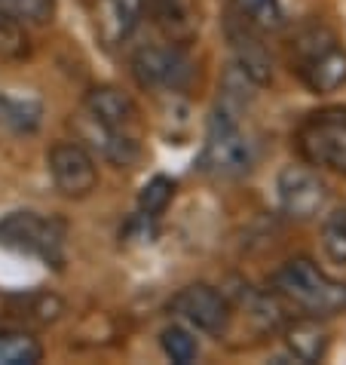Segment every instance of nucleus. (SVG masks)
<instances>
[{"mask_svg":"<svg viewBox=\"0 0 346 365\" xmlns=\"http://www.w3.org/2000/svg\"><path fill=\"white\" fill-rule=\"evenodd\" d=\"M273 295L298 317L328 319L346 313V282L334 279L310 258H291L273 277Z\"/></svg>","mask_w":346,"mask_h":365,"instance_id":"f257e3e1","label":"nucleus"},{"mask_svg":"<svg viewBox=\"0 0 346 365\" xmlns=\"http://www.w3.org/2000/svg\"><path fill=\"white\" fill-rule=\"evenodd\" d=\"M291 74L315 96H328L346 86V43L328 25H307L288 46Z\"/></svg>","mask_w":346,"mask_h":365,"instance_id":"f03ea898","label":"nucleus"},{"mask_svg":"<svg viewBox=\"0 0 346 365\" xmlns=\"http://www.w3.org/2000/svg\"><path fill=\"white\" fill-rule=\"evenodd\" d=\"M196 166H199V172H206V175L224 178V181L242 178L254 169V141L246 129H242L233 108L221 105L215 114H211Z\"/></svg>","mask_w":346,"mask_h":365,"instance_id":"7ed1b4c3","label":"nucleus"},{"mask_svg":"<svg viewBox=\"0 0 346 365\" xmlns=\"http://www.w3.org/2000/svg\"><path fill=\"white\" fill-rule=\"evenodd\" d=\"M294 145L310 166L346 175V108L334 105L303 117Z\"/></svg>","mask_w":346,"mask_h":365,"instance_id":"20e7f679","label":"nucleus"},{"mask_svg":"<svg viewBox=\"0 0 346 365\" xmlns=\"http://www.w3.org/2000/svg\"><path fill=\"white\" fill-rule=\"evenodd\" d=\"M132 74H135L141 89L162 93V96H181L196 80V62L187 56L184 46L166 40V43H150L135 49Z\"/></svg>","mask_w":346,"mask_h":365,"instance_id":"39448f33","label":"nucleus"},{"mask_svg":"<svg viewBox=\"0 0 346 365\" xmlns=\"http://www.w3.org/2000/svg\"><path fill=\"white\" fill-rule=\"evenodd\" d=\"M0 242L43 258L46 264H62L65 261L62 221L37 215V212H13L9 218L0 221Z\"/></svg>","mask_w":346,"mask_h":365,"instance_id":"423d86ee","label":"nucleus"},{"mask_svg":"<svg viewBox=\"0 0 346 365\" xmlns=\"http://www.w3.org/2000/svg\"><path fill=\"white\" fill-rule=\"evenodd\" d=\"M276 197L279 209L294 221H313L328 209L331 187L310 163H291L282 166L276 175Z\"/></svg>","mask_w":346,"mask_h":365,"instance_id":"0eeeda50","label":"nucleus"},{"mask_svg":"<svg viewBox=\"0 0 346 365\" xmlns=\"http://www.w3.org/2000/svg\"><path fill=\"white\" fill-rule=\"evenodd\" d=\"M46 163L56 190L68 200H86L98 187L95 157L80 141H56L46 154Z\"/></svg>","mask_w":346,"mask_h":365,"instance_id":"6e6552de","label":"nucleus"},{"mask_svg":"<svg viewBox=\"0 0 346 365\" xmlns=\"http://www.w3.org/2000/svg\"><path fill=\"white\" fill-rule=\"evenodd\" d=\"M169 310L184 319L187 326L206 331V334H215V338H221L233 322V307H230L227 295L218 292L215 286H206V282L184 286L172 298Z\"/></svg>","mask_w":346,"mask_h":365,"instance_id":"1a4fd4ad","label":"nucleus"},{"mask_svg":"<svg viewBox=\"0 0 346 365\" xmlns=\"http://www.w3.org/2000/svg\"><path fill=\"white\" fill-rule=\"evenodd\" d=\"M227 43L233 53V68L248 77L254 86L273 83V56L263 43V31L233 13L227 19Z\"/></svg>","mask_w":346,"mask_h":365,"instance_id":"9d476101","label":"nucleus"},{"mask_svg":"<svg viewBox=\"0 0 346 365\" xmlns=\"http://www.w3.org/2000/svg\"><path fill=\"white\" fill-rule=\"evenodd\" d=\"M74 133L80 135V145L89 148L93 154L108 160V163L117 169H132L141 160V135L101 126L98 120L83 114V110L74 117Z\"/></svg>","mask_w":346,"mask_h":365,"instance_id":"9b49d317","label":"nucleus"},{"mask_svg":"<svg viewBox=\"0 0 346 365\" xmlns=\"http://www.w3.org/2000/svg\"><path fill=\"white\" fill-rule=\"evenodd\" d=\"M147 13V0H95L93 28L101 46L120 49L138 31L141 19Z\"/></svg>","mask_w":346,"mask_h":365,"instance_id":"f8f14e48","label":"nucleus"},{"mask_svg":"<svg viewBox=\"0 0 346 365\" xmlns=\"http://www.w3.org/2000/svg\"><path fill=\"white\" fill-rule=\"evenodd\" d=\"M83 114L98 120L101 126L120 129V133L141 135V110L126 89L120 86H95L83 98Z\"/></svg>","mask_w":346,"mask_h":365,"instance_id":"ddd939ff","label":"nucleus"},{"mask_svg":"<svg viewBox=\"0 0 346 365\" xmlns=\"http://www.w3.org/2000/svg\"><path fill=\"white\" fill-rule=\"evenodd\" d=\"M147 13L169 43L187 46L199 34V6L196 0H147Z\"/></svg>","mask_w":346,"mask_h":365,"instance_id":"4468645a","label":"nucleus"},{"mask_svg":"<svg viewBox=\"0 0 346 365\" xmlns=\"http://www.w3.org/2000/svg\"><path fill=\"white\" fill-rule=\"evenodd\" d=\"M285 344H288L291 356L298 362H322L328 356L331 338H328V331H325L322 319L298 317V313H294V322L285 326Z\"/></svg>","mask_w":346,"mask_h":365,"instance_id":"2eb2a0df","label":"nucleus"},{"mask_svg":"<svg viewBox=\"0 0 346 365\" xmlns=\"http://www.w3.org/2000/svg\"><path fill=\"white\" fill-rule=\"evenodd\" d=\"M0 126L16 135H34L43 126V101L31 96L0 93Z\"/></svg>","mask_w":346,"mask_h":365,"instance_id":"dca6fc26","label":"nucleus"},{"mask_svg":"<svg viewBox=\"0 0 346 365\" xmlns=\"http://www.w3.org/2000/svg\"><path fill=\"white\" fill-rule=\"evenodd\" d=\"M233 13L242 16L246 22H251L254 28H261L263 34L267 31H282L288 16H285V6L279 0H230Z\"/></svg>","mask_w":346,"mask_h":365,"instance_id":"f3484780","label":"nucleus"},{"mask_svg":"<svg viewBox=\"0 0 346 365\" xmlns=\"http://www.w3.org/2000/svg\"><path fill=\"white\" fill-rule=\"evenodd\" d=\"M28 56H31V40L25 25L0 4V62H22Z\"/></svg>","mask_w":346,"mask_h":365,"instance_id":"a211bd4d","label":"nucleus"},{"mask_svg":"<svg viewBox=\"0 0 346 365\" xmlns=\"http://www.w3.org/2000/svg\"><path fill=\"white\" fill-rule=\"evenodd\" d=\"M43 356L37 338L25 331H4L0 334V365H34Z\"/></svg>","mask_w":346,"mask_h":365,"instance_id":"6ab92c4d","label":"nucleus"},{"mask_svg":"<svg viewBox=\"0 0 346 365\" xmlns=\"http://www.w3.org/2000/svg\"><path fill=\"white\" fill-rule=\"evenodd\" d=\"M159 344H162V353L178 365H190L199 356V344L184 326H166L159 334Z\"/></svg>","mask_w":346,"mask_h":365,"instance_id":"aec40b11","label":"nucleus"},{"mask_svg":"<svg viewBox=\"0 0 346 365\" xmlns=\"http://www.w3.org/2000/svg\"><path fill=\"white\" fill-rule=\"evenodd\" d=\"M175 200V181L166 178V175H154L141 187V197H138V209L145 218H157L169 209V202Z\"/></svg>","mask_w":346,"mask_h":365,"instance_id":"412c9836","label":"nucleus"},{"mask_svg":"<svg viewBox=\"0 0 346 365\" xmlns=\"http://www.w3.org/2000/svg\"><path fill=\"white\" fill-rule=\"evenodd\" d=\"M322 249L334 264L346 267V206L334 209L322 225Z\"/></svg>","mask_w":346,"mask_h":365,"instance_id":"4be33fe9","label":"nucleus"},{"mask_svg":"<svg viewBox=\"0 0 346 365\" xmlns=\"http://www.w3.org/2000/svg\"><path fill=\"white\" fill-rule=\"evenodd\" d=\"M19 22H31V25H46L56 16V0H0Z\"/></svg>","mask_w":346,"mask_h":365,"instance_id":"5701e85b","label":"nucleus"}]
</instances>
